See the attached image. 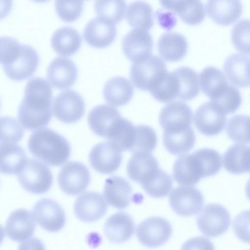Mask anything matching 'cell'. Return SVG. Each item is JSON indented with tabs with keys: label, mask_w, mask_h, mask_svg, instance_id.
Masks as SVG:
<instances>
[{
	"label": "cell",
	"mask_w": 250,
	"mask_h": 250,
	"mask_svg": "<svg viewBox=\"0 0 250 250\" xmlns=\"http://www.w3.org/2000/svg\"><path fill=\"white\" fill-rule=\"evenodd\" d=\"M52 89L47 80L39 77L30 79L18 108V116L21 125L34 130L47 125L52 116Z\"/></svg>",
	"instance_id": "obj_1"
},
{
	"label": "cell",
	"mask_w": 250,
	"mask_h": 250,
	"mask_svg": "<svg viewBox=\"0 0 250 250\" xmlns=\"http://www.w3.org/2000/svg\"><path fill=\"white\" fill-rule=\"evenodd\" d=\"M0 41V61L7 77L14 81H21L31 76L39 62L36 49L10 37H1Z\"/></svg>",
	"instance_id": "obj_2"
},
{
	"label": "cell",
	"mask_w": 250,
	"mask_h": 250,
	"mask_svg": "<svg viewBox=\"0 0 250 250\" xmlns=\"http://www.w3.org/2000/svg\"><path fill=\"white\" fill-rule=\"evenodd\" d=\"M28 148L33 156L51 166L63 164L71 153L67 140L48 128L34 131L28 139Z\"/></svg>",
	"instance_id": "obj_3"
},
{
	"label": "cell",
	"mask_w": 250,
	"mask_h": 250,
	"mask_svg": "<svg viewBox=\"0 0 250 250\" xmlns=\"http://www.w3.org/2000/svg\"><path fill=\"white\" fill-rule=\"evenodd\" d=\"M167 72L166 65L163 60L157 56L151 55L133 63L130 78L137 88L150 91L157 85Z\"/></svg>",
	"instance_id": "obj_4"
},
{
	"label": "cell",
	"mask_w": 250,
	"mask_h": 250,
	"mask_svg": "<svg viewBox=\"0 0 250 250\" xmlns=\"http://www.w3.org/2000/svg\"><path fill=\"white\" fill-rule=\"evenodd\" d=\"M21 187L33 194H40L47 192L53 184V175L50 169L43 163L35 159H28L17 174Z\"/></svg>",
	"instance_id": "obj_5"
},
{
	"label": "cell",
	"mask_w": 250,
	"mask_h": 250,
	"mask_svg": "<svg viewBox=\"0 0 250 250\" xmlns=\"http://www.w3.org/2000/svg\"><path fill=\"white\" fill-rule=\"evenodd\" d=\"M231 223L228 210L218 204L205 206L197 218V225L205 236L215 237L225 233Z\"/></svg>",
	"instance_id": "obj_6"
},
{
	"label": "cell",
	"mask_w": 250,
	"mask_h": 250,
	"mask_svg": "<svg viewBox=\"0 0 250 250\" xmlns=\"http://www.w3.org/2000/svg\"><path fill=\"white\" fill-rule=\"evenodd\" d=\"M193 112L185 103L172 101L161 109L159 122L164 132L175 133L184 131L191 127Z\"/></svg>",
	"instance_id": "obj_7"
},
{
	"label": "cell",
	"mask_w": 250,
	"mask_h": 250,
	"mask_svg": "<svg viewBox=\"0 0 250 250\" xmlns=\"http://www.w3.org/2000/svg\"><path fill=\"white\" fill-rule=\"evenodd\" d=\"M54 116L59 121L70 124L77 122L84 115L85 103L77 91L67 89L60 92L53 101Z\"/></svg>",
	"instance_id": "obj_8"
},
{
	"label": "cell",
	"mask_w": 250,
	"mask_h": 250,
	"mask_svg": "<svg viewBox=\"0 0 250 250\" xmlns=\"http://www.w3.org/2000/svg\"><path fill=\"white\" fill-rule=\"evenodd\" d=\"M172 232L170 223L164 218L151 217L141 222L136 228V235L140 242L149 248L164 245Z\"/></svg>",
	"instance_id": "obj_9"
},
{
	"label": "cell",
	"mask_w": 250,
	"mask_h": 250,
	"mask_svg": "<svg viewBox=\"0 0 250 250\" xmlns=\"http://www.w3.org/2000/svg\"><path fill=\"white\" fill-rule=\"evenodd\" d=\"M90 181L88 169L79 162H69L61 168L58 175L61 189L70 195H75L84 191Z\"/></svg>",
	"instance_id": "obj_10"
},
{
	"label": "cell",
	"mask_w": 250,
	"mask_h": 250,
	"mask_svg": "<svg viewBox=\"0 0 250 250\" xmlns=\"http://www.w3.org/2000/svg\"><path fill=\"white\" fill-rule=\"evenodd\" d=\"M204 201L202 192L191 186L177 187L172 190L169 196L171 208L182 216H190L198 213Z\"/></svg>",
	"instance_id": "obj_11"
},
{
	"label": "cell",
	"mask_w": 250,
	"mask_h": 250,
	"mask_svg": "<svg viewBox=\"0 0 250 250\" xmlns=\"http://www.w3.org/2000/svg\"><path fill=\"white\" fill-rule=\"evenodd\" d=\"M32 213L38 224L48 231H58L65 225L64 210L51 199L43 198L38 201L33 208Z\"/></svg>",
	"instance_id": "obj_12"
},
{
	"label": "cell",
	"mask_w": 250,
	"mask_h": 250,
	"mask_svg": "<svg viewBox=\"0 0 250 250\" xmlns=\"http://www.w3.org/2000/svg\"><path fill=\"white\" fill-rule=\"evenodd\" d=\"M122 150L108 141L96 144L89 154L90 164L96 171L111 174L120 167L122 161Z\"/></svg>",
	"instance_id": "obj_13"
},
{
	"label": "cell",
	"mask_w": 250,
	"mask_h": 250,
	"mask_svg": "<svg viewBox=\"0 0 250 250\" xmlns=\"http://www.w3.org/2000/svg\"><path fill=\"white\" fill-rule=\"evenodd\" d=\"M227 121L226 114L211 101L200 105L196 110L194 122L203 134L211 136L221 133Z\"/></svg>",
	"instance_id": "obj_14"
},
{
	"label": "cell",
	"mask_w": 250,
	"mask_h": 250,
	"mask_svg": "<svg viewBox=\"0 0 250 250\" xmlns=\"http://www.w3.org/2000/svg\"><path fill=\"white\" fill-rule=\"evenodd\" d=\"M74 212L81 221L93 222L103 217L107 210V205L100 193L86 191L75 201Z\"/></svg>",
	"instance_id": "obj_15"
},
{
	"label": "cell",
	"mask_w": 250,
	"mask_h": 250,
	"mask_svg": "<svg viewBox=\"0 0 250 250\" xmlns=\"http://www.w3.org/2000/svg\"><path fill=\"white\" fill-rule=\"evenodd\" d=\"M153 46L151 35L147 31L134 29L128 32L122 41L123 51L133 62L143 60L151 55Z\"/></svg>",
	"instance_id": "obj_16"
},
{
	"label": "cell",
	"mask_w": 250,
	"mask_h": 250,
	"mask_svg": "<svg viewBox=\"0 0 250 250\" xmlns=\"http://www.w3.org/2000/svg\"><path fill=\"white\" fill-rule=\"evenodd\" d=\"M122 118L119 111L111 105L102 104L94 107L89 112L87 122L96 135L108 139Z\"/></svg>",
	"instance_id": "obj_17"
},
{
	"label": "cell",
	"mask_w": 250,
	"mask_h": 250,
	"mask_svg": "<svg viewBox=\"0 0 250 250\" xmlns=\"http://www.w3.org/2000/svg\"><path fill=\"white\" fill-rule=\"evenodd\" d=\"M116 33L115 23L98 16L87 22L83 35L88 44L95 47L103 48L108 46L114 41Z\"/></svg>",
	"instance_id": "obj_18"
},
{
	"label": "cell",
	"mask_w": 250,
	"mask_h": 250,
	"mask_svg": "<svg viewBox=\"0 0 250 250\" xmlns=\"http://www.w3.org/2000/svg\"><path fill=\"white\" fill-rule=\"evenodd\" d=\"M77 74V66L72 60L58 56L48 65L46 77L53 87L65 89L73 84L76 81Z\"/></svg>",
	"instance_id": "obj_19"
},
{
	"label": "cell",
	"mask_w": 250,
	"mask_h": 250,
	"mask_svg": "<svg viewBox=\"0 0 250 250\" xmlns=\"http://www.w3.org/2000/svg\"><path fill=\"white\" fill-rule=\"evenodd\" d=\"M36 223L34 216L28 210L23 208L13 211L7 219L5 232L12 240L22 242L34 234Z\"/></svg>",
	"instance_id": "obj_20"
},
{
	"label": "cell",
	"mask_w": 250,
	"mask_h": 250,
	"mask_svg": "<svg viewBox=\"0 0 250 250\" xmlns=\"http://www.w3.org/2000/svg\"><path fill=\"white\" fill-rule=\"evenodd\" d=\"M173 177L176 183L183 186H193L204 177L201 165L192 153L177 159L173 167Z\"/></svg>",
	"instance_id": "obj_21"
},
{
	"label": "cell",
	"mask_w": 250,
	"mask_h": 250,
	"mask_svg": "<svg viewBox=\"0 0 250 250\" xmlns=\"http://www.w3.org/2000/svg\"><path fill=\"white\" fill-rule=\"evenodd\" d=\"M135 229L132 217L123 211L117 212L109 217L104 225V233L111 242L117 244L128 241Z\"/></svg>",
	"instance_id": "obj_22"
},
{
	"label": "cell",
	"mask_w": 250,
	"mask_h": 250,
	"mask_svg": "<svg viewBox=\"0 0 250 250\" xmlns=\"http://www.w3.org/2000/svg\"><path fill=\"white\" fill-rule=\"evenodd\" d=\"M223 68L231 83L239 87L250 86V56L232 54L226 59Z\"/></svg>",
	"instance_id": "obj_23"
},
{
	"label": "cell",
	"mask_w": 250,
	"mask_h": 250,
	"mask_svg": "<svg viewBox=\"0 0 250 250\" xmlns=\"http://www.w3.org/2000/svg\"><path fill=\"white\" fill-rule=\"evenodd\" d=\"M132 192L130 184L121 177L113 176L105 180L104 195L108 204L115 208L124 209L128 207Z\"/></svg>",
	"instance_id": "obj_24"
},
{
	"label": "cell",
	"mask_w": 250,
	"mask_h": 250,
	"mask_svg": "<svg viewBox=\"0 0 250 250\" xmlns=\"http://www.w3.org/2000/svg\"><path fill=\"white\" fill-rule=\"evenodd\" d=\"M243 5L240 0H208L206 4L209 18L218 24L228 25L240 18Z\"/></svg>",
	"instance_id": "obj_25"
},
{
	"label": "cell",
	"mask_w": 250,
	"mask_h": 250,
	"mask_svg": "<svg viewBox=\"0 0 250 250\" xmlns=\"http://www.w3.org/2000/svg\"><path fill=\"white\" fill-rule=\"evenodd\" d=\"M160 2L163 7L176 14L189 25L200 23L206 16L204 5L200 0H165Z\"/></svg>",
	"instance_id": "obj_26"
},
{
	"label": "cell",
	"mask_w": 250,
	"mask_h": 250,
	"mask_svg": "<svg viewBox=\"0 0 250 250\" xmlns=\"http://www.w3.org/2000/svg\"><path fill=\"white\" fill-rule=\"evenodd\" d=\"M158 50L161 57L167 62H177L186 55L188 44L186 38L180 33L168 32L159 39Z\"/></svg>",
	"instance_id": "obj_27"
},
{
	"label": "cell",
	"mask_w": 250,
	"mask_h": 250,
	"mask_svg": "<svg viewBox=\"0 0 250 250\" xmlns=\"http://www.w3.org/2000/svg\"><path fill=\"white\" fill-rule=\"evenodd\" d=\"M103 95L106 102L111 105L121 106L132 99L134 88L129 81L120 76L112 77L104 84Z\"/></svg>",
	"instance_id": "obj_28"
},
{
	"label": "cell",
	"mask_w": 250,
	"mask_h": 250,
	"mask_svg": "<svg viewBox=\"0 0 250 250\" xmlns=\"http://www.w3.org/2000/svg\"><path fill=\"white\" fill-rule=\"evenodd\" d=\"M202 91L213 101L226 90L229 83L224 73L213 66L205 67L199 76Z\"/></svg>",
	"instance_id": "obj_29"
},
{
	"label": "cell",
	"mask_w": 250,
	"mask_h": 250,
	"mask_svg": "<svg viewBox=\"0 0 250 250\" xmlns=\"http://www.w3.org/2000/svg\"><path fill=\"white\" fill-rule=\"evenodd\" d=\"M82 37L75 28L64 26L57 29L53 33L51 45L58 53L64 56H70L80 47Z\"/></svg>",
	"instance_id": "obj_30"
},
{
	"label": "cell",
	"mask_w": 250,
	"mask_h": 250,
	"mask_svg": "<svg viewBox=\"0 0 250 250\" xmlns=\"http://www.w3.org/2000/svg\"><path fill=\"white\" fill-rule=\"evenodd\" d=\"M223 164L229 173H250V146L238 144L229 147L224 153Z\"/></svg>",
	"instance_id": "obj_31"
},
{
	"label": "cell",
	"mask_w": 250,
	"mask_h": 250,
	"mask_svg": "<svg viewBox=\"0 0 250 250\" xmlns=\"http://www.w3.org/2000/svg\"><path fill=\"white\" fill-rule=\"evenodd\" d=\"M24 150L15 144H0V171L6 174H18L25 165Z\"/></svg>",
	"instance_id": "obj_32"
},
{
	"label": "cell",
	"mask_w": 250,
	"mask_h": 250,
	"mask_svg": "<svg viewBox=\"0 0 250 250\" xmlns=\"http://www.w3.org/2000/svg\"><path fill=\"white\" fill-rule=\"evenodd\" d=\"M125 17L128 24L136 29L147 31L154 24L152 9L145 1L130 3L126 10Z\"/></svg>",
	"instance_id": "obj_33"
},
{
	"label": "cell",
	"mask_w": 250,
	"mask_h": 250,
	"mask_svg": "<svg viewBox=\"0 0 250 250\" xmlns=\"http://www.w3.org/2000/svg\"><path fill=\"white\" fill-rule=\"evenodd\" d=\"M158 168V161L150 153H136L129 159L126 170L129 178L140 184L148 174Z\"/></svg>",
	"instance_id": "obj_34"
},
{
	"label": "cell",
	"mask_w": 250,
	"mask_h": 250,
	"mask_svg": "<svg viewBox=\"0 0 250 250\" xmlns=\"http://www.w3.org/2000/svg\"><path fill=\"white\" fill-rule=\"evenodd\" d=\"M172 183L171 176L158 168L151 172L140 185L149 196L159 198L169 194Z\"/></svg>",
	"instance_id": "obj_35"
},
{
	"label": "cell",
	"mask_w": 250,
	"mask_h": 250,
	"mask_svg": "<svg viewBox=\"0 0 250 250\" xmlns=\"http://www.w3.org/2000/svg\"><path fill=\"white\" fill-rule=\"evenodd\" d=\"M195 136L191 126L186 130L175 133L164 132L163 143L166 149L173 155H183L194 146Z\"/></svg>",
	"instance_id": "obj_36"
},
{
	"label": "cell",
	"mask_w": 250,
	"mask_h": 250,
	"mask_svg": "<svg viewBox=\"0 0 250 250\" xmlns=\"http://www.w3.org/2000/svg\"><path fill=\"white\" fill-rule=\"evenodd\" d=\"M179 83L178 98L191 100L197 96L200 91L199 76L196 71L188 67H180L174 71Z\"/></svg>",
	"instance_id": "obj_37"
},
{
	"label": "cell",
	"mask_w": 250,
	"mask_h": 250,
	"mask_svg": "<svg viewBox=\"0 0 250 250\" xmlns=\"http://www.w3.org/2000/svg\"><path fill=\"white\" fill-rule=\"evenodd\" d=\"M179 90L178 78L173 71L167 72L157 85L149 92L158 101L167 103L178 98Z\"/></svg>",
	"instance_id": "obj_38"
},
{
	"label": "cell",
	"mask_w": 250,
	"mask_h": 250,
	"mask_svg": "<svg viewBox=\"0 0 250 250\" xmlns=\"http://www.w3.org/2000/svg\"><path fill=\"white\" fill-rule=\"evenodd\" d=\"M226 132L229 138L240 144L250 143V116L236 115L228 121Z\"/></svg>",
	"instance_id": "obj_39"
},
{
	"label": "cell",
	"mask_w": 250,
	"mask_h": 250,
	"mask_svg": "<svg viewBox=\"0 0 250 250\" xmlns=\"http://www.w3.org/2000/svg\"><path fill=\"white\" fill-rule=\"evenodd\" d=\"M135 134V126L127 119L121 118L110 134L108 140L122 150L131 149Z\"/></svg>",
	"instance_id": "obj_40"
},
{
	"label": "cell",
	"mask_w": 250,
	"mask_h": 250,
	"mask_svg": "<svg viewBox=\"0 0 250 250\" xmlns=\"http://www.w3.org/2000/svg\"><path fill=\"white\" fill-rule=\"evenodd\" d=\"M156 145V134L151 127L145 125L135 126L134 140L130 152L133 154L150 153Z\"/></svg>",
	"instance_id": "obj_41"
},
{
	"label": "cell",
	"mask_w": 250,
	"mask_h": 250,
	"mask_svg": "<svg viewBox=\"0 0 250 250\" xmlns=\"http://www.w3.org/2000/svg\"><path fill=\"white\" fill-rule=\"evenodd\" d=\"M94 10L98 17L116 23L124 18L125 2L124 0H96Z\"/></svg>",
	"instance_id": "obj_42"
},
{
	"label": "cell",
	"mask_w": 250,
	"mask_h": 250,
	"mask_svg": "<svg viewBox=\"0 0 250 250\" xmlns=\"http://www.w3.org/2000/svg\"><path fill=\"white\" fill-rule=\"evenodd\" d=\"M193 153L200 163L204 178L214 175L221 169L222 157L216 150L205 148L197 150Z\"/></svg>",
	"instance_id": "obj_43"
},
{
	"label": "cell",
	"mask_w": 250,
	"mask_h": 250,
	"mask_svg": "<svg viewBox=\"0 0 250 250\" xmlns=\"http://www.w3.org/2000/svg\"><path fill=\"white\" fill-rule=\"evenodd\" d=\"M231 41L239 52L250 54V19H242L233 26Z\"/></svg>",
	"instance_id": "obj_44"
},
{
	"label": "cell",
	"mask_w": 250,
	"mask_h": 250,
	"mask_svg": "<svg viewBox=\"0 0 250 250\" xmlns=\"http://www.w3.org/2000/svg\"><path fill=\"white\" fill-rule=\"evenodd\" d=\"M0 144H15L20 141L24 130L14 118L7 116L0 118Z\"/></svg>",
	"instance_id": "obj_45"
},
{
	"label": "cell",
	"mask_w": 250,
	"mask_h": 250,
	"mask_svg": "<svg viewBox=\"0 0 250 250\" xmlns=\"http://www.w3.org/2000/svg\"><path fill=\"white\" fill-rule=\"evenodd\" d=\"M242 101L240 91L235 86L229 84L225 91L215 100L211 102L227 115L235 112L240 106Z\"/></svg>",
	"instance_id": "obj_46"
},
{
	"label": "cell",
	"mask_w": 250,
	"mask_h": 250,
	"mask_svg": "<svg viewBox=\"0 0 250 250\" xmlns=\"http://www.w3.org/2000/svg\"><path fill=\"white\" fill-rule=\"evenodd\" d=\"M55 9L58 16L65 21H72L81 14L83 6L82 0H55Z\"/></svg>",
	"instance_id": "obj_47"
},
{
	"label": "cell",
	"mask_w": 250,
	"mask_h": 250,
	"mask_svg": "<svg viewBox=\"0 0 250 250\" xmlns=\"http://www.w3.org/2000/svg\"><path fill=\"white\" fill-rule=\"evenodd\" d=\"M232 227L239 239L250 244V210L243 211L237 214L233 220Z\"/></svg>",
	"instance_id": "obj_48"
},
{
	"label": "cell",
	"mask_w": 250,
	"mask_h": 250,
	"mask_svg": "<svg viewBox=\"0 0 250 250\" xmlns=\"http://www.w3.org/2000/svg\"><path fill=\"white\" fill-rule=\"evenodd\" d=\"M181 250H215L213 243L204 236L189 239L182 245Z\"/></svg>",
	"instance_id": "obj_49"
},
{
	"label": "cell",
	"mask_w": 250,
	"mask_h": 250,
	"mask_svg": "<svg viewBox=\"0 0 250 250\" xmlns=\"http://www.w3.org/2000/svg\"><path fill=\"white\" fill-rule=\"evenodd\" d=\"M18 250H45V248L40 239L33 237L21 243Z\"/></svg>",
	"instance_id": "obj_50"
},
{
	"label": "cell",
	"mask_w": 250,
	"mask_h": 250,
	"mask_svg": "<svg viewBox=\"0 0 250 250\" xmlns=\"http://www.w3.org/2000/svg\"><path fill=\"white\" fill-rule=\"evenodd\" d=\"M246 195L248 199L250 201V179L247 182L245 187Z\"/></svg>",
	"instance_id": "obj_51"
},
{
	"label": "cell",
	"mask_w": 250,
	"mask_h": 250,
	"mask_svg": "<svg viewBox=\"0 0 250 250\" xmlns=\"http://www.w3.org/2000/svg\"></svg>",
	"instance_id": "obj_52"
}]
</instances>
